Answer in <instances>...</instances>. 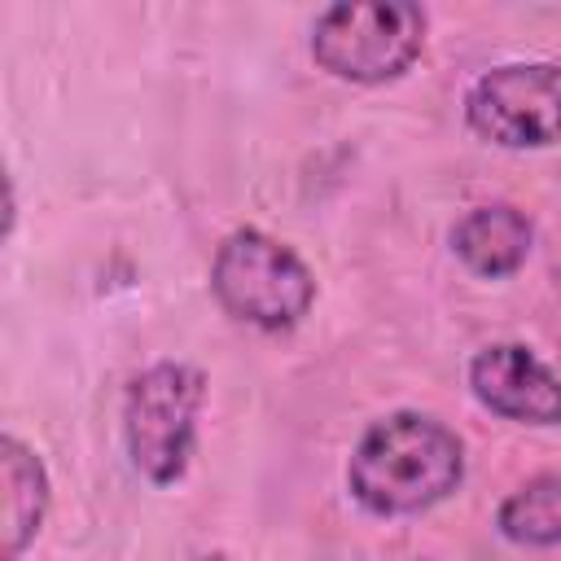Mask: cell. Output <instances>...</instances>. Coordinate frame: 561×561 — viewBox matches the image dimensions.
<instances>
[{
    "label": "cell",
    "instance_id": "10",
    "mask_svg": "<svg viewBox=\"0 0 561 561\" xmlns=\"http://www.w3.org/2000/svg\"><path fill=\"white\" fill-rule=\"evenodd\" d=\"M13 228H18V184H13V175H4V228H0V237L9 241Z\"/></svg>",
    "mask_w": 561,
    "mask_h": 561
},
{
    "label": "cell",
    "instance_id": "4",
    "mask_svg": "<svg viewBox=\"0 0 561 561\" xmlns=\"http://www.w3.org/2000/svg\"><path fill=\"white\" fill-rule=\"evenodd\" d=\"M206 373L188 359H158L123 390V447L149 486H175L197 451V416L206 408Z\"/></svg>",
    "mask_w": 561,
    "mask_h": 561
},
{
    "label": "cell",
    "instance_id": "5",
    "mask_svg": "<svg viewBox=\"0 0 561 561\" xmlns=\"http://www.w3.org/2000/svg\"><path fill=\"white\" fill-rule=\"evenodd\" d=\"M465 127L495 149H548L561 140V61H500L465 92Z\"/></svg>",
    "mask_w": 561,
    "mask_h": 561
},
{
    "label": "cell",
    "instance_id": "9",
    "mask_svg": "<svg viewBox=\"0 0 561 561\" xmlns=\"http://www.w3.org/2000/svg\"><path fill=\"white\" fill-rule=\"evenodd\" d=\"M495 530L517 548H561V473L517 482L495 508Z\"/></svg>",
    "mask_w": 561,
    "mask_h": 561
},
{
    "label": "cell",
    "instance_id": "6",
    "mask_svg": "<svg viewBox=\"0 0 561 561\" xmlns=\"http://www.w3.org/2000/svg\"><path fill=\"white\" fill-rule=\"evenodd\" d=\"M465 377L469 394L491 416L535 430L561 425V377L526 342H486L473 351Z\"/></svg>",
    "mask_w": 561,
    "mask_h": 561
},
{
    "label": "cell",
    "instance_id": "7",
    "mask_svg": "<svg viewBox=\"0 0 561 561\" xmlns=\"http://www.w3.org/2000/svg\"><path fill=\"white\" fill-rule=\"evenodd\" d=\"M535 245V224L513 202H486L451 224V254L482 280L513 276Z\"/></svg>",
    "mask_w": 561,
    "mask_h": 561
},
{
    "label": "cell",
    "instance_id": "1",
    "mask_svg": "<svg viewBox=\"0 0 561 561\" xmlns=\"http://www.w3.org/2000/svg\"><path fill=\"white\" fill-rule=\"evenodd\" d=\"M465 465V438L443 416L399 408L355 438L346 491L368 517H416L460 491Z\"/></svg>",
    "mask_w": 561,
    "mask_h": 561
},
{
    "label": "cell",
    "instance_id": "8",
    "mask_svg": "<svg viewBox=\"0 0 561 561\" xmlns=\"http://www.w3.org/2000/svg\"><path fill=\"white\" fill-rule=\"evenodd\" d=\"M0 473H4V561H22L48 522L53 478L39 451L18 434L0 438Z\"/></svg>",
    "mask_w": 561,
    "mask_h": 561
},
{
    "label": "cell",
    "instance_id": "3",
    "mask_svg": "<svg viewBox=\"0 0 561 561\" xmlns=\"http://www.w3.org/2000/svg\"><path fill=\"white\" fill-rule=\"evenodd\" d=\"M430 35V13L408 0H342L316 13L307 53L311 61L342 83L381 88L403 79Z\"/></svg>",
    "mask_w": 561,
    "mask_h": 561
},
{
    "label": "cell",
    "instance_id": "2",
    "mask_svg": "<svg viewBox=\"0 0 561 561\" xmlns=\"http://www.w3.org/2000/svg\"><path fill=\"white\" fill-rule=\"evenodd\" d=\"M210 294L237 324L259 333H289L316 307V272L294 245L245 224L215 245Z\"/></svg>",
    "mask_w": 561,
    "mask_h": 561
}]
</instances>
